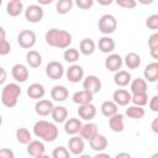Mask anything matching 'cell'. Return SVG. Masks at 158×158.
Listing matches in <instances>:
<instances>
[{"label": "cell", "instance_id": "obj_1", "mask_svg": "<svg viewBox=\"0 0 158 158\" xmlns=\"http://www.w3.org/2000/svg\"><path fill=\"white\" fill-rule=\"evenodd\" d=\"M46 43L51 47H56L59 49H67L69 48V44L72 43V35L65 30L59 28H51L44 35Z\"/></svg>", "mask_w": 158, "mask_h": 158}, {"label": "cell", "instance_id": "obj_2", "mask_svg": "<svg viewBox=\"0 0 158 158\" xmlns=\"http://www.w3.org/2000/svg\"><path fill=\"white\" fill-rule=\"evenodd\" d=\"M33 133L37 138H41L44 142H53L58 137V128L49 121L38 120L33 125Z\"/></svg>", "mask_w": 158, "mask_h": 158}, {"label": "cell", "instance_id": "obj_3", "mask_svg": "<svg viewBox=\"0 0 158 158\" xmlns=\"http://www.w3.org/2000/svg\"><path fill=\"white\" fill-rule=\"evenodd\" d=\"M21 95V88L16 83L6 84L1 90V102L6 107H14L17 105L19 98Z\"/></svg>", "mask_w": 158, "mask_h": 158}, {"label": "cell", "instance_id": "obj_4", "mask_svg": "<svg viewBox=\"0 0 158 158\" xmlns=\"http://www.w3.org/2000/svg\"><path fill=\"white\" fill-rule=\"evenodd\" d=\"M98 27H99V31L101 33H104L105 36H109L111 33H114L117 28V20L114 15H110V14H105L102 15L100 19H99V22H98Z\"/></svg>", "mask_w": 158, "mask_h": 158}, {"label": "cell", "instance_id": "obj_5", "mask_svg": "<svg viewBox=\"0 0 158 158\" xmlns=\"http://www.w3.org/2000/svg\"><path fill=\"white\" fill-rule=\"evenodd\" d=\"M36 33L32 30H22L17 36V43L25 49H30L36 44Z\"/></svg>", "mask_w": 158, "mask_h": 158}, {"label": "cell", "instance_id": "obj_6", "mask_svg": "<svg viewBox=\"0 0 158 158\" xmlns=\"http://www.w3.org/2000/svg\"><path fill=\"white\" fill-rule=\"evenodd\" d=\"M43 9L38 4H32L25 10V19L31 23H37L43 19Z\"/></svg>", "mask_w": 158, "mask_h": 158}, {"label": "cell", "instance_id": "obj_7", "mask_svg": "<svg viewBox=\"0 0 158 158\" xmlns=\"http://www.w3.org/2000/svg\"><path fill=\"white\" fill-rule=\"evenodd\" d=\"M64 74V68L62 63L57 60H52L46 67V75L52 80H59Z\"/></svg>", "mask_w": 158, "mask_h": 158}, {"label": "cell", "instance_id": "obj_8", "mask_svg": "<svg viewBox=\"0 0 158 158\" xmlns=\"http://www.w3.org/2000/svg\"><path fill=\"white\" fill-rule=\"evenodd\" d=\"M83 89L90 94H98L101 90V80L96 75H88L83 79Z\"/></svg>", "mask_w": 158, "mask_h": 158}, {"label": "cell", "instance_id": "obj_9", "mask_svg": "<svg viewBox=\"0 0 158 158\" xmlns=\"http://www.w3.org/2000/svg\"><path fill=\"white\" fill-rule=\"evenodd\" d=\"M122 64H123V59H122V57H121L120 54H117V53H110V54L105 58V62H104L105 68H106L107 70L115 72V73L121 69Z\"/></svg>", "mask_w": 158, "mask_h": 158}, {"label": "cell", "instance_id": "obj_10", "mask_svg": "<svg viewBox=\"0 0 158 158\" xmlns=\"http://www.w3.org/2000/svg\"><path fill=\"white\" fill-rule=\"evenodd\" d=\"M65 75H67V79L70 83H79L80 80L84 79V69L79 64H72L67 69Z\"/></svg>", "mask_w": 158, "mask_h": 158}, {"label": "cell", "instance_id": "obj_11", "mask_svg": "<svg viewBox=\"0 0 158 158\" xmlns=\"http://www.w3.org/2000/svg\"><path fill=\"white\" fill-rule=\"evenodd\" d=\"M11 75L12 78L19 81V83H25L27 79H28V75H30V72L27 69L26 65L21 64V63H17L15 65H12L11 68Z\"/></svg>", "mask_w": 158, "mask_h": 158}, {"label": "cell", "instance_id": "obj_12", "mask_svg": "<svg viewBox=\"0 0 158 158\" xmlns=\"http://www.w3.org/2000/svg\"><path fill=\"white\" fill-rule=\"evenodd\" d=\"M112 101L117 106H127L131 102V93L126 89H116L112 94Z\"/></svg>", "mask_w": 158, "mask_h": 158}, {"label": "cell", "instance_id": "obj_13", "mask_svg": "<svg viewBox=\"0 0 158 158\" xmlns=\"http://www.w3.org/2000/svg\"><path fill=\"white\" fill-rule=\"evenodd\" d=\"M99 133L98 131V125L95 122H86L84 125H81V128L79 131V135L83 139H86V141H91L96 135Z\"/></svg>", "mask_w": 158, "mask_h": 158}, {"label": "cell", "instance_id": "obj_14", "mask_svg": "<svg viewBox=\"0 0 158 158\" xmlns=\"http://www.w3.org/2000/svg\"><path fill=\"white\" fill-rule=\"evenodd\" d=\"M54 105L52 101L47 100V99H41L36 102L35 105V111L38 116H48L52 114V110H53Z\"/></svg>", "mask_w": 158, "mask_h": 158}, {"label": "cell", "instance_id": "obj_15", "mask_svg": "<svg viewBox=\"0 0 158 158\" xmlns=\"http://www.w3.org/2000/svg\"><path fill=\"white\" fill-rule=\"evenodd\" d=\"M84 139L80 136H73L72 138H69L68 141V151L72 154L75 156H80L84 151Z\"/></svg>", "mask_w": 158, "mask_h": 158}, {"label": "cell", "instance_id": "obj_16", "mask_svg": "<svg viewBox=\"0 0 158 158\" xmlns=\"http://www.w3.org/2000/svg\"><path fill=\"white\" fill-rule=\"evenodd\" d=\"M78 115L81 120L85 121H91L95 115H96V107L90 102V104H85V105H79L78 107Z\"/></svg>", "mask_w": 158, "mask_h": 158}, {"label": "cell", "instance_id": "obj_17", "mask_svg": "<svg viewBox=\"0 0 158 158\" xmlns=\"http://www.w3.org/2000/svg\"><path fill=\"white\" fill-rule=\"evenodd\" d=\"M44 152H46V147L43 142H41L40 139H32L27 144V153L33 158L44 154Z\"/></svg>", "mask_w": 158, "mask_h": 158}, {"label": "cell", "instance_id": "obj_18", "mask_svg": "<svg viewBox=\"0 0 158 158\" xmlns=\"http://www.w3.org/2000/svg\"><path fill=\"white\" fill-rule=\"evenodd\" d=\"M81 121L77 117H70V118H67V121L64 122V131L65 133L68 135H72V136H75L77 133H79L80 128H81Z\"/></svg>", "mask_w": 158, "mask_h": 158}, {"label": "cell", "instance_id": "obj_19", "mask_svg": "<svg viewBox=\"0 0 158 158\" xmlns=\"http://www.w3.org/2000/svg\"><path fill=\"white\" fill-rule=\"evenodd\" d=\"M143 75H144V80L146 81L154 83L158 79V63L157 62H152V63L147 64L144 70H143Z\"/></svg>", "mask_w": 158, "mask_h": 158}, {"label": "cell", "instance_id": "obj_20", "mask_svg": "<svg viewBox=\"0 0 158 158\" xmlns=\"http://www.w3.org/2000/svg\"><path fill=\"white\" fill-rule=\"evenodd\" d=\"M46 94V90H44V86L40 83H32L31 85H28L27 88V95L31 98V99H35V100H41Z\"/></svg>", "mask_w": 158, "mask_h": 158}, {"label": "cell", "instance_id": "obj_21", "mask_svg": "<svg viewBox=\"0 0 158 158\" xmlns=\"http://www.w3.org/2000/svg\"><path fill=\"white\" fill-rule=\"evenodd\" d=\"M93 94H90L89 91L86 90H79V91H75L72 96L73 99V102L77 104V105H85V104H90L93 101Z\"/></svg>", "mask_w": 158, "mask_h": 158}, {"label": "cell", "instance_id": "obj_22", "mask_svg": "<svg viewBox=\"0 0 158 158\" xmlns=\"http://www.w3.org/2000/svg\"><path fill=\"white\" fill-rule=\"evenodd\" d=\"M109 126H110L111 131H114V132H122L125 128L123 115L117 112L116 115L109 117Z\"/></svg>", "mask_w": 158, "mask_h": 158}, {"label": "cell", "instance_id": "obj_23", "mask_svg": "<svg viewBox=\"0 0 158 158\" xmlns=\"http://www.w3.org/2000/svg\"><path fill=\"white\" fill-rule=\"evenodd\" d=\"M130 93L133 94H143L147 93V81L142 78H136L130 83Z\"/></svg>", "mask_w": 158, "mask_h": 158}, {"label": "cell", "instance_id": "obj_24", "mask_svg": "<svg viewBox=\"0 0 158 158\" xmlns=\"http://www.w3.org/2000/svg\"><path fill=\"white\" fill-rule=\"evenodd\" d=\"M68 95H69L68 89L64 85H54L51 90V98L54 101H58V102L64 101L68 98Z\"/></svg>", "mask_w": 158, "mask_h": 158}, {"label": "cell", "instance_id": "obj_25", "mask_svg": "<svg viewBox=\"0 0 158 158\" xmlns=\"http://www.w3.org/2000/svg\"><path fill=\"white\" fill-rule=\"evenodd\" d=\"M89 143H90L91 149H94L96 152H104L106 149L109 142H107V138L104 135H99L98 133L91 141H89Z\"/></svg>", "mask_w": 158, "mask_h": 158}, {"label": "cell", "instance_id": "obj_26", "mask_svg": "<svg viewBox=\"0 0 158 158\" xmlns=\"http://www.w3.org/2000/svg\"><path fill=\"white\" fill-rule=\"evenodd\" d=\"M22 11H23V4L21 0H10L6 5V12L12 17L21 15Z\"/></svg>", "mask_w": 158, "mask_h": 158}, {"label": "cell", "instance_id": "obj_27", "mask_svg": "<svg viewBox=\"0 0 158 158\" xmlns=\"http://www.w3.org/2000/svg\"><path fill=\"white\" fill-rule=\"evenodd\" d=\"M52 118L54 122L57 123H63L67 121L68 118V110L62 106V105H58V106H54L53 110H52V114H51Z\"/></svg>", "mask_w": 158, "mask_h": 158}, {"label": "cell", "instance_id": "obj_28", "mask_svg": "<svg viewBox=\"0 0 158 158\" xmlns=\"http://www.w3.org/2000/svg\"><path fill=\"white\" fill-rule=\"evenodd\" d=\"M98 47L102 53L109 54L115 49V41L110 36H102L98 42Z\"/></svg>", "mask_w": 158, "mask_h": 158}, {"label": "cell", "instance_id": "obj_29", "mask_svg": "<svg viewBox=\"0 0 158 158\" xmlns=\"http://www.w3.org/2000/svg\"><path fill=\"white\" fill-rule=\"evenodd\" d=\"M26 62L31 68H38L42 64V56L35 49H30L26 53Z\"/></svg>", "mask_w": 158, "mask_h": 158}, {"label": "cell", "instance_id": "obj_30", "mask_svg": "<svg viewBox=\"0 0 158 158\" xmlns=\"http://www.w3.org/2000/svg\"><path fill=\"white\" fill-rule=\"evenodd\" d=\"M96 44L91 38H83L79 43V51L84 56H90L95 52Z\"/></svg>", "mask_w": 158, "mask_h": 158}, {"label": "cell", "instance_id": "obj_31", "mask_svg": "<svg viewBox=\"0 0 158 158\" xmlns=\"http://www.w3.org/2000/svg\"><path fill=\"white\" fill-rule=\"evenodd\" d=\"M114 81L117 86H127L131 83V74L127 70H118L114 75Z\"/></svg>", "mask_w": 158, "mask_h": 158}, {"label": "cell", "instance_id": "obj_32", "mask_svg": "<svg viewBox=\"0 0 158 158\" xmlns=\"http://www.w3.org/2000/svg\"><path fill=\"white\" fill-rule=\"evenodd\" d=\"M123 63L128 69H137L141 65V56L135 52H130L126 54Z\"/></svg>", "mask_w": 158, "mask_h": 158}, {"label": "cell", "instance_id": "obj_33", "mask_svg": "<svg viewBox=\"0 0 158 158\" xmlns=\"http://www.w3.org/2000/svg\"><path fill=\"white\" fill-rule=\"evenodd\" d=\"M100 110H101V114H102L104 116L111 117V116H114V115L117 114L118 106H117L112 100H106V101H104V102L101 104Z\"/></svg>", "mask_w": 158, "mask_h": 158}, {"label": "cell", "instance_id": "obj_34", "mask_svg": "<svg viewBox=\"0 0 158 158\" xmlns=\"http://www.w3.org/2000/svg\"><path fill=\"white\" fill-rule=\"evenodd\" d=\"M16 139L19 143L21 144H28L31 141H32V136H31V132L26 128V127H20L16 130Z\"/></svg>", "mask_w": 158, "mask_h": 158}, {"label": "cell", "instance_id": "obj_35", "mask_svg": "<svg viewBox=\"0 0 158 158\" xmlns=\"http://www.w3.org/2000/svg\"><path fill=\"white\" fill-rule=\"evenodd\" d=\"M73 7V0H58L56 4V10L60 15L68 14Z\"/></svg>", "mask_w": 158, "mask_h": 158}, {"label": "cell", "instance_id": "obj_36", "mask_svg": "<svg viewBox=\"0 0 158 158\" xmlns=\"http://www.w3.org/2000/svg\"><path fill=\"white\" fill-rule=\"evenodd\" d=\"M144 109L143 107H139V106H135V105H131L126 109V115L130 117V118H142L144 116Z\"/></svg>", "mask_w": 158, "mask_h": 158}, {"label": "cell", "instance_id": "obj_37", "mask_svg": "<svg viewBox=\"0 0 158 158\" xmlns=\"http://www.w3.org/2000/svg\"><path fill=\"white\" fill-rule=\"evenodd\" d=\"M131 102H132L135 106L143 107L144 105L148 104V95H147V93H143V94H133V95H131Z\"/></svg>", "mask_w": 158, "mask_h": 158}, {"label": "cell", "instance_id": "obj_38", "mask_svg": "<svg viewBox=\"0 0 158 158\" xmlns=\"http://www.w3.org/2000/svg\"><path fill=\"white\" fill-rule=\"evenodd\" d=\"M63 58L68 63H75L79 59V51L77 48H67L63 53Z\"/></svg>", "mask_w": 158, "mask_h": 158}, {"label": "cell", "instance_id": "obj_39", "mask_svg": "<svg viewBox=\"0 0 158 158\" xmlns=\"http://www.w3.org/2000/svg\"><path fill=\"white\" fill-rule=\"evenodd\" d=\"M52 158H70V152L64 146H58L53 149Z\"/></svg>", "mask_w": 158, "mask_h": 158}, {"label": "cell", "instance_id": "obj_40", "mask_svg": "<svg viewBox=\"0 0 158 158\" xmlns=\"http://www.w3.org/2000/svg\"><path fill=\"white\" fill-rule=\"evenodd\" d=\"M146 26L149 30H157L158 28V15L153 14V15L148 16L147 20H146Z\"/></svg>", "mask_w": 158, "mask_h": 158}, {"label": "cell", "instance_id": "obj_41", "mask_svg": "<svg viewBox=\"0 0 158 158\" xmlns=\"http://www.w3.org/2000/svg\"><path fill=\"white\" fill-rule=\"evenodd\" d=\"M148 47L149 51H157L158 49V33H152L148 38Z\"/></svg>", "mask_w": 158, "mask_h": 158}, {"label": "cell", "instance_id": "obj_42", "mask_svg": "<svg viewBox=\"0 0 158 158\" xmlns=\"http://www.w3.org/2000/svg\"><path fill=\"white\" fill-rule=\"evenodd\" d=\"M11 51V44L7 40L0 41V56H7Z\"/></svg>", "mask_w": 158, "mask_h": 158}, {"label": "cell", "instance_id": "obj_43", "mask_svg": "<svg viewBox=\"0 0 158 158\" xmlns=\"http://www.w3.org/2000/svg\"><path fill=\"white\" fill-rule=\"evenodd\" d=\"M75 5H77L79 9L88 10V9H90V7L94 5V0H77V1H75Z\"/></svg>", "mask_w": 158, "mask_h": 158}, {"label": "cell", "instance_id": "obj_44", "mask_svg": "<svg viewBox=\"0 0 158 158\" xmlns=\"http://www.w3.org/2000/svg\"><path fill=\"white\" fill-rule=\"evenodd\" d=\"M116 4L121 7H125V9H133L137 5V2L135 0H117Z\"/></svg>", "mask_w": 158, "mask_h": 158}, {"label": "cell", "instance_id": "obj_45", "mask_svg": "<svg viewBox=\"0 0 158 158\" xmlns=\"http://www.w3.org/2000/svg\"><path fill=\"white\" fill-rule=\"evenodd\" d=\"M0 158H15V153L10 148H0Z\"/></svg>", "mask_w": 158, "mask_h": 158}, {"label": "cell", "instance_id": "obj_46", "mask_svg": "<svg viewBox=\"0 0 158 158\" xmlns=\"http://www.w3.org/2000/svg\"><path fill=\"white\" fill-rule=\"evenodd\" d=\"M148 105H149V109H151L153 112H158V95L152 96V99L149 100Z\"/></svg>", "mask_w": 158, "mask_h": 158}, {"label": "cell", "instance_id": "obj_47", "mask_svg": "<svg viewBox=\"0 0 158 158\" xmlns=\"http://www.w3.org/2000/svg\"><path fill=\"white\" fill-rule=\"evenodd\" d=\"M6 78H7V73H6V70H5L2 67H0V85L4 84V83L6 81Z\"/></svg>", "mask_w": 158, "mask_h": 158}, {"label": "cell", "instance_id": "obj_48", "mask_svg": "<svg viewBox=\"0 0 158 158\" xmlns=\"http://www.w3.org/2000/svg\"><path fill=\"white\" fill-rule=\"evenodd\" d=\"M152 130H153L154 133H158V117L153 118V121H152Z\"/></svg>", "mask_w": 158, "mask_h": 158}, {"label": "cell", "instance_id": "obj_49", "mask_svg": "<svg viewBox=\"0 0 158 158\" xmlns=\"http://www.w3.org/2000/svg\"><path fill=\"white\" fill-rule=\"evenodd\" d=\"M115 158H132V157H131V154L127 153V152H120V153H117V154L115 156Z\"/></svg>", "mask_w": 158, "mask_h": 158}, {"label": "cell", "instance_id": "obj_50", "mask_svg": "<svg viewBox=\"0 0 158 158\" xmlns=\"http://www.w3.org/2000/svg\"><path fill=\"white\" fill-rule=\"evenodd\" d=\"M93 158H111V157H110V154H107L105 152H98Z\"/></svg>", "mask_w": 158, "mask_h": 158}, {"label": "cell", "instance_id": "obj_51", "mask_svg": "<svg viewBox=\"0 0 158 158\" xmlns=\"http://www.w3.org/2000/svg\"><path fill=\"white\" fill-rule=\"evenodd\" d=\"M2 40H6V31L4 27L0 26V41H2Z\"/></svg>", "mask_w": 158, "mask_h": 158}, {"label": "cell", "instance_id": "obj_52", "mask_svg": "<svg viewBox=\"0 0 158 158\" xmlns=\"http://www.w3.org/2000/svg\"><path fill=\"white\" fill-rule=\"evenodd\" d=\"M52 2V0H38V5L41 6V5H48V4H51Z\"/></svg>", "mask_w": 158, "mask_h": 158}, {"label": "cell", "instance_id": "obj_53", "mask_svg": "<svg viewBox=\"0 0 158 158\" xmlns=\"http://www.w3.org/2000/svg\"><path fill=\"white\" fill-rule=\"evenodd\" d=\"M112 1L111 0H99V4L100 5H110Z\"/></svg>", "mask_w": 158, "mask_h": 158}, {"label": "cell", "instance_id": "obj_54", "mask_svg": "<svg viewBox=\"0 0 158 158\" xmlns=\"http://www.w3.org/2000/svg\"><path fill=\"white\" fill-rule=\"evenodd\" d=\"M78 158H93V157H91V156H89V154H83V153H81Z\"/></svg>", "mask_w": 158, "mask_h": 158}, {"label": "cell", "instance_id": "obj_55", "mask_svg": "<svg viewBox=\"0 0 158 158\" xmlns=\"http://www.w3.org/2000/svg\"><path fill=\"white\" fill-rule=\"evenodd\" d=\"M35 158H52V157H49L47 154H42V156H38V157H35Z\"/></svg>", "mask_w": 158, "mask_h": 158}, {"label": "cell", "instance_id": "obj_56", "mask_svg": "<svg viewBox=\"0 0 158 158\" xmlns=\"http://www.w3.org/2000/svg\"><path fill=\"white\" fill-rule=\"evenodd\" d=\"M151 158H158V153H154V154H152V157Z\"/></svg>", "mask_w": 158, "mask_h": 158}, {"label": "cell", "instance_id": "obj_57", "mask_svg": "<svg viewBox=\"0 0 158 158\" xmlns=\"http://www.w3.org/2000/svg\"><path fill=\"white\" fill-rule=\"evenodd\" d=\"M1 125H2V116L0 115V126H1Z\"/></svg>", "mask_w": 158, "mask_h": 158}, {"label": "cell", "instance_id": "obj_58", "mask_svg": "<svg viewBox=\"0 0 158 158\" xmlns=\"http://www.w3.org/2000/svg\"><path fill=\"white\" fill-rule=\"evenodd\" d=\"M1 4H2V0H0V6H1Z\"/></svg>", "mask_w": 158, "mask_h": 158}]
</instances>
